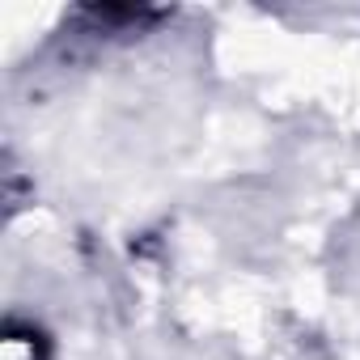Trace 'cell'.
Masks as SVG:
<instances>
[{
    "mask_svg": "<svg viewBox=\"0 0 360 360\" xmlns=\"http://www.w3.org/2000/svg\"><path fill=\"white\" fill-rule=\"evenodd\" d=\"M0 360H47V339L39 326H26V322H9L5 326V339H0Z\"/></svg>",
    "mask_w": 360,
    "mask_h": 360,
    "instance_id": "1",
    "label": "cell"
}]
</instances>
